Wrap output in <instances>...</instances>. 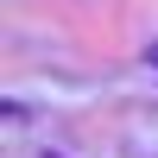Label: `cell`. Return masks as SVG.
Instances as JSON below:
<instances>
[{
  "label": "cell",
  "mask_w": 158,
  "mask_h": 158,
  "mask_svg": "<svg viewBox=\"0 0 158 158\" xmlns=\"http://www.w3.org/2000/svg\"><path fill=\"white\" fill-rule=\"evenodd\" d=\"M44 158H63V152H44Z\"/></svg>",
  "instance_id": "cell-3"
},
{
  "label": "cell",
  "mask_w": 158,
  "mask_h": 158,
  "mask_svg": "<svg viewBox=\"0 0 158 158\" xmlns=\"http://www.w3.org/2000/svg\"><path fill=\"white\" fill-rule=\"evenodd\" d=\"M146 63H152V70H158V44H152V51H146Z\"/></svg>",
  "instance_id": "cell-2"
},
{
  "label": "cell",
  "mask_w": 158,
  "mask_h": 158,
  "mask_svg": "<svg viewBox=\"0 0 158 158\" xmlns=\"http://www.w3.org/2000/svg\"><path fill=\"white\" fill-rule=\"evenodd\" d=\"M25 114H32V108H25V101H19V95H6V101H0V120H13V127H19V120H25Z\"/></svg>",
  "instance_id": "cell-1"
}]
</instances>
